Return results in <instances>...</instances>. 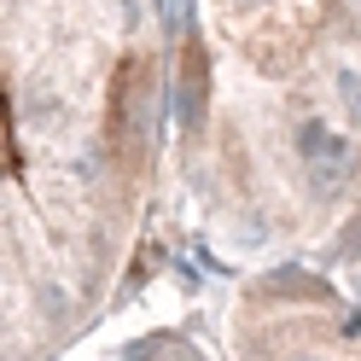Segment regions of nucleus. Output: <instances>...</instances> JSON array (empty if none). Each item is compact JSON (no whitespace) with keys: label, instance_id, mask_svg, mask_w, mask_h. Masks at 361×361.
Returning a JSON list of instances; mask_svg holds the SVG:
<instances>
[{"label":"nucleus","instance_id":"f257e3e1","mask_svg":"<svg viewBox=\"0 0 361 361\" xmlns=\"http://www.w3.org/2000/svg\"><path fill=\"white\" fill-rule=\"evenodd\" d=\"M204 99H210V64H204V47L187 41L180 53V128H204Z\"/></svg>","mask_w":361,"mask_h":361},{"label":"nucleus","instance_id":"f03ea898","mask_svg":"<svg viewBox=\"0 0 361 361\" xmlns=\"http://www.w3.org/2000/svg\"><path fill=\"white\" fill-rule=\"evenodd\" d=\"M291 152H298L303 169H309V164H338V157L350 164V140H344L326 117H303L298 128H291Z\"/></svg>","mask_w":361,"mask_h":361},{"label":"nucleus","instance_id":"7ed1b4c3","mask_svg":"<svg viewBox=\"0 0 361 361\" xmlns=\"http://www.w3.org/2000/svg\"><path fill=\"white\" fill-rule=\"evenodd\" d=\"M18 111H24V123H30V128H41V123H53V117H64V99L53 94L47 82H30L24 94H18Z\"/></svg>","mask_w":361,"mask_h":361},{"label":"nucleus","instance_id":"20e7f679","mask_svg":"<svg viewBox=\"0 0 361 361\" xmlns=\"http://www.w3.org/2000/svg\"><path fill=\"white\" fill-rule=\"evenodd\" d=\"M262 291H268V298H291V291H298V298H326V286L298 274V268H274V274L262 280Z\"/></svg>","mask_w":361,"mask_h":361},{"label":"nucleus","instance_id":"39448f33","mask_svg":"<svg viewBox=\"0 0 361 361\" xmlns=\"http://www.w3.org/2000/svg\"><path fill=\"white\" fill-rule=\"evenodd\" d=\"M332 94H338V105H344L350 128L361 134V71H355V64H338V76H332Z\"/></svg>","mask_w":361,"mask_h":361},{"label":"nucleus","instance_id":"423d86ee","mask_svg":"<svg viewBox=\"0 0 361 361\" xmlns=\"http://www.w3.org/2000/svg\"><path fill=\"white\" fill-rule=\"evenodd\" d=\"M268 239H274V228H268V216H239L233 221V228H228V245H233V251H262V245Z\"/></svg>","mask_w":361,"mask_h":361},{"label":"nucleus","instance_id":"0eeeda50","mask_svg":"<svg viewBox=\"0 0 361 361\" xmlns=\"http://www.w3.org/2000/svg\"><path fill=\"white\" fill-rule=\"evenodd\" d=\"M35 309L41 314H47V321H71V314H76V303H71V291H64L59 280H35Z\"/></svg>","mask_w":361,"mask_h":361},{"label":"nucleus","instance_id":"6e6552de","mask_svg":"<svg viewBox=\"0 0 361 361\" xmlns=\"http://www.w3.org/2000/svg\"><path fill=\"white\" fill-rule=\"evenodd\" d=\"M344 175H350V164L338 157V164H309V198H338V187H344Z\"/></svg>","mask_w":361,"mask_h":361},{"label":"nucleus","instance_id":"1a4fd4ad","mask_svg":"<svg viewBox=\"0 0 361 361\" xmlns=\"http://www.w3.org/2000/svg\"><path fill=\"white\" fill-rule=\"evenodd\" d=\"M286 361H326V355H314V350H303V355H286Z\"/></svg>","mask_w":361,"mask_h":361},{"label":"nucleus","instance_id":"9d476101","mask_svg":"<svg viewBox=\"0 0 361 361\" xmlns=\"http://www.w3.org/2000/svg\"><path fill=\"white\" fill-rule=\"evenodd\" d=\"M228 6H251V0H228Z\"/></svg>","mask_w":361,"mask_h":361}]
</instances>
